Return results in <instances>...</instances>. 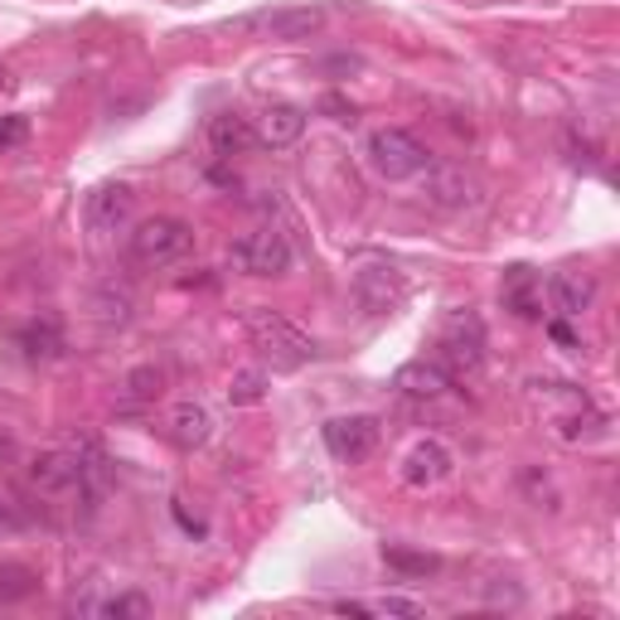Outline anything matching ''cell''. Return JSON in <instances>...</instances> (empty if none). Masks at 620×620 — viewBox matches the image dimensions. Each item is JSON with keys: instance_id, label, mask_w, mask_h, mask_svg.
Listing matches in <instances>:
<instances>
[{"instance_id": "603a6c76", "label": "cell", "mask_w": 620, "mask_h": 620, "mask_svg": "<svg viewBox=\"0 0 620 620\" xmlns=\"http://www.w3.org/2000/svg\"><path fill=\"white\" fill-rule=\"evenodd\" d=\"M262 398H267V374H258V369L233 374V383H228V402H233V408H252V402H262Z\"/></svg>"}, {"instance_id": "4dcf8cb0", "label": "cell", "mask_w": 620, "mask_h": 620, "mask_svg": "<svg viewBox=\"0 0 620 620\" xmlns=\"http://www.w3.org/2000/svg\"><path fill=\"white\" fill-rule=\"evenodd\" d=\"M20 455V441H15V432L10 427H0V465H10Z\"/></svg>"}, {"instance_id": "1f68e13d", "label": "cell", "mask_w": 620, "mask_h": 620, "mask_svg": "<svg viewBox=\"0 0 620 620\" xmlns=\"http://www.w3.org/2000/svg\"><path fill=\"white\" fill-rule=\"evenodd\" d=\"M485 597L495 601V606H518V601H524V591H518V587H490Z\"/></svg>"}, {"instance_id": "e0dca14e", "label": "cell", "mask_w": 620, "mask_h": 620, "mask_svg": "<svg viewBox=\"0 0 620 620\" xmlns=\"http://www.w3.org/2000/svg\"><path fill=\"white\" fill-rule=\"evenodd\" d=\"M166 432H170V441L180 451H195V446H204V441L213 437V417H209L204 402H175Z\"/></svg>"}, {"instance_id": "7a4b0ae2", "label": "cell", "mask_w": 620, "mask_h": 620, "mask_svg": "<svg viewBox=\"0 0 620 620\" xmlns=\"http://www.w3.org/2000/svg\"><path fill=\"white\" fill-rule=\"evenodd\" d=\"M364 156H369V166H374L378 180H388V185L417 180V175L432 166L427 146L417 141L412 132H402V126H378V132L369 136V146H364Z\"/></svg>"}, {"instance_id": "8992f818", "label": "cell", "mask_w": 620, "mask_h": 620, "mask_svg": "<svg viewBox=\"0 0 620 620\" xmlns=\"http://www.w3.org/2000/svg\"><path fill=\"white\" fill-rule=\"evenodd\" d=\"M441 369L446 374H480V364H485V325L475 320V315H451L446 335H441Z\"/></svg>"}, {"instance_id": "f546056e", "label": "cell", "mask_w": 620, "mask_h": 620, "mask_svg": "<svg viewBox=\"0 0 620 620\" xmlns=\"http://www.w3.org/2000/svg\"><path fill=\"white\" fill-rule=\"evenodd\" d=\"M548 335H553V345L577 349V335H572V325H567V320H548Z\"/></svg>"}, {"instance_id": "30bf717a", "label": "cell", "mask_w": 620, "mask_h": 620, "mask_svg": "<svg viewBox=\"0 0 620 620\" xmlns=\"http://www.w3.org/2000/svg\"><path fill=\"white\" fill-rule=\"evenodd\" d=\"M354 296H359L364 311L374 315H388L402 306V296H408V286H402V276L388 267V262H369V267L354 272Z\"/></svg>"}, {"instance_id": "83f0119b", "label": "cell", "mask_w": 620, "mask_h": 620, "mask_svg": "<svg viewBox=\"0 0 620 620\" xmlns=\"http://www.w3.org/2000/svg\"><path fill=\"white\" fill-rule=\"evenodd\" d=\"M320 112H330L335 122H354V103H349V97H339V93H325L320 97Z\"/></svg>"}, {"instance_id": "d4e9b609", "label": "cell", "mask_w": 620, "mask_h": 620, "mask_svg": "<svg viewBox=\"0 0 620 620\" xmlns=\"http://www.w3.org/2000/svg\"><path fill=\"white\" fill-rule=\"evenodd\" d=\"M93 306H97V320H103V325H126V320H132V296H126V291H117V286H103V291H97Z\"/></svg>"}, {"instance_id": "cb8c5ba5", "label": "cell", "mask_w": 620, "mask_h": 620, "mask_svg": "<svg viewBox=\"0 0 620 620\" xmlns=\"http://www.w3.org/2000/svg\"><path fill=\"white\" fill-rule=\"evenodd\" d=\"M97 616H112V620H146L150 616V597H141V591H117V597L103 601V611Z\"/></svg>"}, {"instance_id": "484cf974", "label": "cell", "mask_w": 620, "mask_h": 620, "mask_svg": "<svg viewBox=\"0 0 620 620\" xmlns=\"http://www.w3.org/2000/svg\"><path fill=\"white\" fill-rule=\"evenodd\" d=\"M369 616H422V601H412V597H383V601H369Z\"/></svg>"}, {"instance_id": "52a82bcc", "label": "cell", "mask_w": 620, "mask_h": 620, "mask_svg": "<svg viewBox=\"0 0 620 620\" xmlns=\"http://www.w3.org/2000/svg\"><path fill=\"white\" fill-rule=\"evenodd\" d=\"M422 195L437 209H475L485 189H480V180L465 166H455V160H432L422 170Z\"/></svg>"}, {"instance_id": "f1b7e54d", "label": "cell", "mask_w": 620, "mask_h": 620, "mask_svg": "<svg viewBox=\"0 0 620 620\" xmlns=\"http://www.w3.org/2000/svg\"><path fill=\"white\" fill-rule=\"evenodd\" d=\"M20 528H24V514L15 509V504L0 500V538H6V534H20Z\"/></svg>"}, {"instance_id": "8fae6325", "label": "cell", "mask_w": 620, "mask_h": 620, "mask_svg": "<svg viewBox=\"0 0 620 620\" xmlns=\"http://www.w3.org/2000/svg\"><path fill=\"white\" fill-rule=\"evenodd\" d=\"M132 209H136L132 185H97L93 195H87V228L103 238L122 233V228L132 223Z\"/></svg>"}, {"instance_id": "ffe728a7", "label": "cell", "mask_w": 620, "mask_h": 620, "mask_svg": "<svg viewBox=\"0 0 620 620\" xmlns=\"http://www.w3.org/2000/svg\"><path fill=\"white\" fill-rule=\"evenodd\" d=\"M160 383H166V374H160L156 364H141V369H132V374L122 378V402H126V408L156 402L160 398Z\"/></svg>"}, {"instance_id": "d6986e66", "label": "cell", "mask_w": 620, "mask_h": 620, "mask_svg": "<svg viewBox=\"0 0 620 620\" xmlns=\"http://www.w3.org/2000/svg\"><path fill=\"white\" fill-rule=\"evenodd\" d=\"M20 349H24V359H59L63 354V330H59V320H30L20 330Z\"/></svg>"}, {"instance_id": "5b68a950", "label": "cell", "mask_w": 620, "mask_h": 620, "mask_svg": "<svg viewBox=\"0 0 620 620\" xmlns=\"http://www.w3.org/2000/svg\"><path fill=\"white\" fill-rule=\"evenodd\" d=\"M228 258H233V267L248 276H286L296 252H291L286 233H276V228H252V233L238 238Z\"/></svg>"}, {"instance_id": "6da1fadb", "label": "cell", "mask_w": 620, "mask_h": 620, "mask_svg": "<svg viewBox=\"0 0 620 620\" xmlns=\"http://www.w3.org/2000/svg\"><path fill=\"white\" fill-rule=\"evenodd\" d=\"M248 339L276 374H296L315 359V339L306 330H296L282 311H267V306L248 311Z\"/></svg>"}, {"instance_id": "ac0fdd59", "label": "cell", "mask_w": 620, "mask_h": 620, "mask_svg": "<svg viewBox=\"0 0 620 620\" xmlns=\"http://www.w3.org/2000/svg\"><path fill=\"white\" fill-rule=\"evenodd\" d=\"M209 146L219 160H233V156H243L248 146H258V132H252V122L238 117V112H219V117L209 122Z\"/></svg>"}, {"instance_id": "ba28073f", "label": "cell", "mask_w": 620, "mask_h": 620, "mask_svg": "<svg viewBox=\"0 0 620 620\" xmlns=\"http://www.w3.org/2000/svg\"><path fill=\"white\" fill-rule=\"evenodd\" d=\"M325 446H330V455L345 461V465L369 461L374 446H378V417H369V412L330 417V422H325Z\"/></svg>"}, {"instance_id": "9a60e30c", "label": "cell", "mask_w": 620, "mask_h": 620, "mask_svg": "<svg viewBox=\"0 0 620 620\" xmlns=\"http://www.w3.org/2000/svg\"><path fill=\"white\" fill-rule=\"evenodd\" d=\"M548 296H553V311H558L563 320H577V315L591 311V301H597V276L591 272H558L548 282Z\"/></svg>"}, {"instance_id": "4316f807", "label": "cell", "mask_w": 620, "mask_h": 620, "mask_svg": "<svg viewBox=\"0 0 620 620\" xmlns=\"http://www.w3.org/2000/svg\"><path fill=\"white\" fill-rule=\"evenodd\" d=\"M30 141V117H0V150Z\"/></svg>"}, {"instance_id": "7c38bea8", "label": "cell", "mask_w": 620, "mask_h": 620, "mask_svg": "<svg viewBox=\"0 0 620 620\" xmlns=\"http://www.w3.org/2000/svg\"><path fill=\"white\" fill-rule=\"evenodd\" d=\"M252 132H258V146L286 150V146L301 141V132H306V112L291 107V103H272V107H262V117H258Z\"/></svg>"}, {"instance_id": "4fadbf2b", "label": "cell", "mask_w": 620, "mask_h": 620, "mask_svg": "<svg viewBox=\"0 0 620 620\" xmlns=\"http://www.w3.org/2000/svg\"><path fill=\"white\" fill-rule=\"evenodd\" d=\"M455 465V455L441 446V441H417V446L402 455V480H408L412 490H427L437 485V480H446Z\"/></svg>"}, {"instance_id": "277c9868", "label": "cell", "mask_w": 620, "mask_h": 620, "mask_svg": "<svg viewBox=\"0 0 620 620\" xmlns=\"http://www.w3.org/2000/svg\"><path fill=\"white\" fill-rule=\"evenodd\" d=\"M233 34H258V40H311V34L325 30V10L320 6H282V10H252V15L228 24Z\"/></svg>"}, {"instance_id": "7402d4cb", "label": "cell", "mask_w": 620, "mask_h": 620, "mask_svg": "<svg viewBox=\"0 0 620 620\" xmlns=\"http://www.w3.org/2000/svg\"><path fill=\"white\" fill-rule=\"evenodd\" d=\"M383 563L393 567V572H402V577H432V572H441V558H432V553H408V548H383Z\"/></svg>"}, {"instance_id": "44dd1931", "label": "cell", "mask_w": 620, "mask_h": 620, "mask_svg": "<svg viewBox=\"0 0 620 620\" xmlns=\"http://www.w3.org/2000/svg\"><path fill=\"white\" fill-rule=\"evenodd\" d=\"M40 591V572L24 563H6L0 567V606H15L24 597H34Z\"/></svg>"}, {"instance_id": "5bb4252c", "label": "cell", "mask_w": 620, "mask_h": 620, "mask_svg": "<svg viewBox=\"0 0 620 620\" xmlns=\"http://www.w3.org/2000/svg\"><path fill=\"white\" fill-rule=\"evenodd\" d=\"M393 388H398L402 398L432 402V398H446L451 393V374L441 369L437 359H412V364H402V369L393 374Z\"/></svg>"}, {"instance_id": "2e32d148", "label": "cell", "mask_w": 620, "mask_h": 620, "mask_svg": "<svg viewBox=\"0 0 620 620\" xmlns=\"http://www.w3.org/2000/svg\"><path fill=\"white\" fill-rule=\"evenodd\" d=\"M500 296H504V311H514L518 320H538L543 315V276H534V267H509Z\"/></svg>"}, {"instance_id": "9c48e42d", "label": "cell", "mask_w": 620, "mask_h": 620, "mask_svg": "<svg viewBox=\"0 0 620 620\" xmlns=\"http://www.w3.org/2000/svg\"><path fill=\"white\" fill-rule=\"evenodd\" d=\"M30 485L40 495L59 500V495H78V446H49L30 461Z\"/></svg>"}, {"instance_id": "3957f363", "label": "cell", "mask_w": 620, "mask_h": 620, "mask_svg": "<svg viewBox=\"0 0 620 620\" xmlns=\"http://www.w3.org/2000/svg\"><path fill=\"white\" fill-rule=\"evenodd\" d=\"M195 252V228L185 219H170V213H156V219L136 223L132 233V258L141 262V267H170V262H180Z\"/></svg>"}]
</instances>
